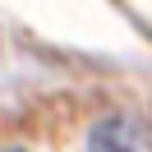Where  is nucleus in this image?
Listing matches in <instances>:
<instances>
[{
    "label": "nucleus",
    "instance_id": "obj_1",
    "mask_svg": "<svg viewBox=\"0 0 152 152\" xmlns=\"http://www.w3.org/2000/svg\"><path fill=\"white\" fill-rule=\"evenodd\" d=\"M92 152H152V124L138 115H106L92 124Z\"/></svg>",
    "mask_w": 152,
    "mask_h": 152
}]
</instances>
